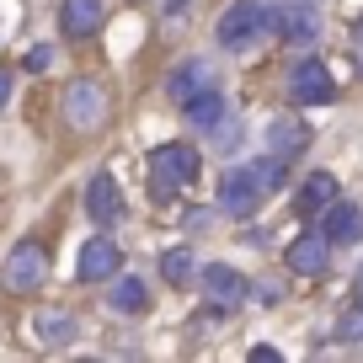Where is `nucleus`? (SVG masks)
I'll return each mask as SVG.
<instances>
[{
  "mask_svg": "<svg viewBox=\"0 0 363 363\" xmlns=\"http://www.w3.org/2000/svg\"><path fill=\"white\" fill-rule=\"evenodd\" d=\"M193 182H198V150L187 139H171V145L150 150V187H155V198H177Z\"/></svg>",
  "mask_w": 363,
  "mask_h": 363,
  "instance_id": "nucleus-1",
  "label": "nucleus"
},
{
  "mask_svg": "<svg viewBox=\"0 0 363 363\" xmlns=\"http://www.w3.org/2000/svg\"><path fill=\"white\" fill-rule=\"evenodd\" d=\"M262 33H267V0H230L225 16H219V27H214V38H219L225 54H246Z\"/></svg>",
  "mask_w": 363,
  "mask_h": 363,
  "instance_id": "nucleus-2",
  "label": "nucleus"
},
{
  "mask_svg": "<svg viewBox=\"0 0 363 363\" xmlns=\"http://www.w3.org/2000/svg\"><path fill=\"white\" fill-rule=\"evenodd\" d=\"M43 278H48V251H43V240H16L11 246V257H6V267H0V289L6 294H38L43 289Z\"/></svg>",
  "mask_w": 363,
  "mask_h": 363,
  "instance_id": "nucleus-3",
  "label": "nucleus"
},
{
  "mask_svg": "<svg viewBox=\"0 0 363 363\" xmlns=\"http://www.w3.org/2000/svg\"><path fill=\"white\" fill-rule=\"evenodd\" d=\"M267 33H278L289 48H310L320 38V11L310 0H267Z\"/></svg>",
  "mask_w": 363,
  "mask_h": 363,
  "instance_id": "nucleus-4",
  "label": "nucleus"
},
{
  "mask_svg": "<svg viewBox=\"0 0 363 363\" xmlns=\"http://www.w3.org/2000/svg\"><path fill=\"white\" fill-rule=\"evenodd\" d=\"M262 198H267V193H262V182L251 177V166H230L225 177H219L214 208H219L225 219H240V225H246V219L262 208Z\"/></svg>",
  "mask_w": 363,
  "mask_h": 363,
  "instance_id": "nucleus-5",
  "label": "nucleus"
},
{
  "mask_svg": "<svg viewBox=\"0 0 363 363\" xmlns=\"http://www.w3.org/2000/svg\"><path fill=\"white\" fill-rule=\"evenodd\" d=\"M198 289H203V299H208V310H235V305H246L251 299V284H246V272L240 267H230V262H208L203 272H198Z\"/></svg>",
  "mask_w": 363,
  "mask_h": 363,
  "instance_id": "nucleus-6",
  "label": "nucleus"
},
{
  "mask_svg": "<svg viewBox=\"0 0 363 363\" xmlns=\"http://www.w3.org/2000/svg\"><path fill=\"white\" fill-rule=\"evenodd\" d=\"M289 102H294V107L337 102V80H331V69L320 65V59H299V65L289 69Z\"/></svg>",
  "mask_w": 363,
  "mask_h": 363,
  "instance_id": "nucleus-7",
  "label": "nucleus"
},
{
  "mask_svg": "<svg viewBox=\"0 0 363 363\" xmlns=\"http://www.w3.org/2000/svg\"><path fill=\"white\" fill-rule=\"evenodd\" d=\"M86 214H91V225H96V230L123 225V193H118L113 171H96V177L86 182Z\"/></svg>",
  "mask_w": 363,
  "mask_h": 363,
  "instance_id": "nucleus-8",
  "label": "nucleus"
},
{
  "mask_svg": "<svg viewBox=\"0 0 363 363\" xmlns=\"http://www.w3.org/2000/svg\"><path fill=\"white\" fill-rule=\"evenodd\" d=\"M284 262H289V272H305V278H320V272L331 267V240L320 235V230H310V225H305L294 240H289Z\"/></svg>",
  "mask_w": 363,
  "mask_h": 363,
  "instance_id": "nucleus-9",
  "label": "nucleus"
},
{
  "mask_svg": "<svg viewBox=\"0 0 363 363\" xmlns=\"http://www.w3.org/2000/svg\"><path fill=\"white\" fill-rule=\"evenodd\" d=\"M65 118L75 128H96L107 118V96H102V86H96V80H69V91H65Z\"/></svg>",
  "mask_w": 363,
  "mask_h": 363,
  "instance_id": "nucleus-10",
  "label": "nucleus"
},
{
  "mask_svg": "<svg viewBox=\"0 0 363 363\" xmlns=\"http://www.w3.org/2000/svg\"><path fill=\"white\" fill-rule=\"evenodd\" d=\"M118 267H123V246H113L107 235H96V240H86V246H80L75 278H80V284H107Z\"/></svg>",
  "mask_w": 363,
  "mask_h": 363,
  "instance_id": "nucleus-11",
  "label": "nucleus"
},
{
  "mask_svg": "<svg viewBox=\"0 0 363 363\" xmlns=\"http://www.w3.org/2000/svg\"><path fill=\"white\" fill-rule=\"evenodd\" d=\"M320 235H326L331 246H358L363 240V208L352 203V198H331L326 214H320Z\"/></svg>",
  "mask_w": 363,
  "mask_h": 363,
  "instance_id": "nucleus-12",
  "label": "nucleus"
},
{
  "mask_svg": "<svg viewBox=\"0 0 363 363\" xmlns=\"http://www.w3.org/2000/svg\"><path fill=\"white\" fill-rule=\"evenodd\" d=\"M310 139H315V128H310L305 118H272L267 134H262V145H267L278 160H299L310 150Z\"/></svg>",
  "mask_w": 363,
  "mask_h": 363,
  "instance_id": "nucleus-13",
  "label": "nucleus"
},
{
  "mask_svg": "<svg viewBox=\"0 0 363 363\" xmlns=\"http://www.w3.org/2000/svg\"><path fill=\"white\" fill-rule=\"evenodd\" d=\"M331 198H342L337 177H331V171H310V177L294 187V214L305 219V225H315V219L326 214V203H331Z\"/></svg>",
  "mask_w": 363,
  "mask_h": 363,
  "instance_id": "nucleus-14",
  "label": "nucleus"
},
{
  "mask_svg": "<svg viewBox=\"0 0 363 363\" xmlns=\"http://www.w3.org/2000/svg\"><path fill=\"white\" fill-rule=\"evenodd\" d=\"M107 6L102 0H59V33L69 38V43H86L96 27H102Z\"/></svg>",
  "mask_w": 363,
  "mask_h": 363,
  "instance_id": "nucleus-15",
  "label": "nucleus"
},
{
  "mask_svg": "<svg viewBox=\"0 0 363 363\" xmlns=\"http://www.w3.org/2000/svg\"><path fill=\"white\" fill-rule=\"evenodd\" d=\"M208 86H219L214 65H208V59H182V65L171 69V80H166V96L182 107V102H193L198 91H208Z\"/></svg>",
  "mask_w": 363,
  "mask_h": 363,
  "instance_id": "nucleus-16",
  "label": "nucleus"
},
{
  "mask_svg": "<svg viewBox=\"0 0 363 363\" xmlns=\"http://www.w3.org/2000/svg\"><path fill=\"white\" fill-rule=\"evenodd\" d=\"M107 284H113V289H107V305H113L118 315H145V310H150V289H145V278H139V272H123V267H118Z\"/></svg>",
  "mask_w": 363,
  "mask_h": 363,
  "instance_id": "nucleus-17",
  "label": "nucleus"
},
{
  "mask_svg": "<svg viewBox=\"0 0 363 363\" xmlns=\"http://www.w3.org/2000/svg\"><path fill=\"white\" fill-rule=\"evenodd\" d=\"M33 337H38V347L59 352V347H75L80 326H75V315H65V310H43V315L33 320Z\"/></svg>",
  "mask_w": 363,
  "mask_h": 363,
  "instance_id": "nucleus-18",
  "label": "nucleus"
},
{
  "mask_svg": "<svg viewBox=\"0 0 363 363\" xmlns=\"http://www.w3.org/2000/svg\"><path fill=\"white\" fill-rule=\"evenodd\" d=\"M182 113H187V123H193V128H203V134H219V123H225V91H219V86L198 91L193 102H182Z\"/></svg>",
  "mask_w": 363,
  "mask_h": 363,
  "instance_id": "nucleus-19",
  "label": "nucleus"
},
{
  "mask_svg": "<svg viewBox=\"0 0 363 363\" xmlns=\"http://www.w3.org/2000/svg\"><path fill=\"white\" fill-rule=\"evenodd\" d=\"M160 278H166V284H187V278H193V251L187 246H171L166 257H160Z\"/></svg>",
  "mask_w": 363,
  "mask_h": 363,
  "instance_id": "nucleus-20",
  "label": "nucleus"
},
{
  "mask_svg": "<svg viewBox=\"0 0 363 363\" xmlns=\"http://www.w3.org/2000/svg\"><path fill=\"white\" fill-rule=\"evenodd\" d=\"M251 177L262 182V193H278V187H284V177H289V160H278V155L267 150V155L251 166Z\"/></svg>",
  "mask_w": 363,
  "mask_h": 363,
  "instance_id": "nucleus-21",
  "label": "nucleus"
},
{
  "mask_svg": "<svg viewBox=\"0 0 363 363\" xmlns=\"http://www.w3.org/2000/svg\"><path fill=\"white\" fill-rule=\"evenodd\" d=\"M193 6L198 0H160V27H166V33H182V27L193 22Z\"/></svg>",
  "mask_w": 363,
  "mask_h": 363,
  "instance_id": "nucleus-22",
  "label": "nucleus"
},
{
  "mask_svg": "<svg viewBox=\"0 0 363 363\" xmlns=\"http://www.w3.org/2000/svg\"><path fill=\"white\" fill-rule=\"evenodd\" d=\"M54 48H48V43H38V48H27V59H22V65H27V75H43V69H54Z\"/></svg>",
  "mask_w": 363,
  "mask_h": 363,
  "instance_id": "nucleus-23",
  "label": "nucleus"
},
{
  "mask_svg": "<svg viewBox=\"0 0 363 363\" xmlns=\"http://www.w3.org/2000/svg\"><path fill=\"white\" fill-rule=\"evenodd\" d=\"M337 342H363V310L352 305V315L337 320Z\"/></svg>",
  "mask_w": 363,
  "mask_h": 363,
  "instance_id": "nucleus-24",
  "label": "nucleus"
},
{
  "mask_svg": "<svg viewBox=\"0 0 363 363\" xmlns=\"http://www.w3.org/2000/svg\"><path fill=\"white\" fill-rule=\"evenodd\" d=\"M251 299H262V305H278V284H272V278H262V284H251Z\"/></svg>",
  "mask_w": 363,
  "mask_h": 363,
  "instance_id": "nucleus-25",
  "label": "nucleus"
},
{
  "mask_svg": "<svg viewBox=\"0 0 363 363\" xmlns=\"http://www.w3.org/2000/svg\"><path fill=\"white\" fill-rule=\"evenodd\" d=\"M246 358H251V363H278L284 352H278V347H267V342H257V347H251Z\"/></svg>",
  "mask_w": 363,
  "mask_h": 363,
  "instance_id": "nucleus-26",
  "label": "nucleus"
},
{
  "mask_svg": "<svg viewBox=\"0 0 363 363\" xmlns=\"http://www.w3.org/2000/svg\"><path fill=\"white\" fill-rule=\"evenodd\" d=\"M11 86H16V80H11V69H0V107L11 102Z\"/></svg>",
  "mask_w": 363,
  "mask_h": 363,
  "instance_id": "nucleus-27",
  "label": "nucleus"
},
{
  "mask_svg": "<svg viewBox=\"0 0 363 363\" xmlns=\"http://www.w3.org/2000/svg\"><path fill=\"white\" fill-rule=\"evenodd\" d=\"M352 305L363 310V272H358V289H352Z\"/></svg>",
  "mask_w": 363,
  "mask_h": 363,
  "instance_id": "nucleus-28",
  "label": "nucleus"
},
{
  "mask_svg": "<svg viewBox=\"0 0 363 363\" xmlns=\"http://www.w3.org/2000/svg\"><path fill=\"white\" fill-rule=\"evenodd\" d=\"M358 33H363V16H358Z\"/></svg>",
  "mask_w": 363,
  "mask_h": 363,
  "instance_id": "nucleus-29",
  "label": "nucleus"
}]
</instances>
